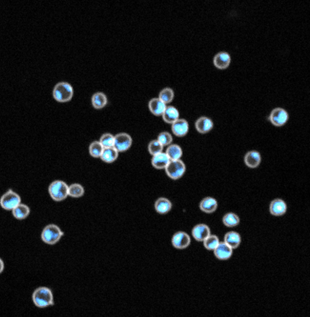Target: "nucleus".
Here are the masks:
<instances>
[{
  "instance_id": "nucleus-29",
  "label": "nucleus",
  "mask_w": 310,
  "mask_h": 317,
  "mask_svg": "<svg viewBox=\"0 0 310 317\" xmlns=\"http://www.w3.org/2000/svg\"><path fill=\"white\" fill-rule=\"evenodd\" d=\"M174 93L171 88L167 87L163 89L160 92L159 98L165 104L171 102L173 99Z\"/></svg>"
},
{
  "instance_id": "nucleus-23",
  "label": "nucleus",
  "mask_w": 310,
  "mask_h": 317,
  "mask_svg": "<svg viewBox=\"0 0 310 317\" xmlns=\"http://www.w3.org/2000/svg\"><path fill=\"white\" fill-rule=\"evenodd\" d=\"M224 242L233 249L237 248L241 242L240 234L235 231L227 232L224 237Z\"/></svg>"
},
{
  "instance_id": "nucleus-7",
  "label": "nucleus",
  "mask_w": 310,
  "mask_h": 317,
  "mask_svg": "<svg viewBox=\"0 0 310 317\" xmlns=\"http://www.w3.org/2000/svg\"><path fill=\"white\" fill-rule=\"evenodd\" d=\"M268 119L273 125L279 127L284 125L287 122L289 119V115L284 109L276 107L271 111Z\"/></svg>"
},
{
  "instance_id": "nucleus-26",
  "label": "nucleus",
  "mask_w": 310,
  "mask_h": 317,
  "mask_svg": "<svg viewBox=\"0 0 310 317\" xmlns=\"http://www.w3.org/2000/svg\"><path fill=\"white\" fill-rule=\"evenodd\" d=\"M30 210L27 205L20 203L12 210L13 216L18 219H23L26 218L29 215Z\"/></svg>"
},
{
  "instance_id": "nucleus-13",
  "label": "nucleus",
  "mask_w": 310,
  "mask_h": 317,
  "mask_svg": "<svg viewBox=\"0 0 310 317\" xmlns=\"http://www.w3.org/2000/svg\"><path fill=\"white\" fill-rule=\"evenodd\" d=\"M213 123L210 118L205 116L200 117L196 121L195 126L196 130L201 134L210 132L213 127Z\"/></svg>"
},
{
  "instance_id": "nucleus-27",
  "label": "nucleus",
  "mask_w": 310,
  "mask_h": 317,
  "mask_svg": "<svg viewBox=\"0 0 310 317\" xmlns=\"http://www.w3.org/2000/svg\"><path fill=\"white\" fill-rule=\"evenodd\" d=\"M222 220L224 224L229 227L236 226L240 222L239 217L233 212H229L225 214L223 216Z\"/></svg>"
},
{
  "instance_id": "nucleus-20",
  "label": "nucleus",
  "mask_w": 310,
  "mask_h": 317,
  "mask_svg": "<svg viewBox=\"0 0 310 317\" xmlns=\"http://www.w3.org/2000/svg\"><path fill=\"white\" fill-rule=\"evenodd\" d=\"M154 207L157 212L161 214H164L170 211L172 207V203L167 198L160 197L155 201Z\"/></svg>"
},
{
  "instance_id": "nucleus-33",
  "label": "nucleus",
  "mask_w": 310,
  "mask_h": 317,
  "mask_svg": "<svg viewBox=\"0 0 310 317\" xmlns=\"http://www.w3.org/2000/svg\"><path fill=\"white\" fill-rule=\"evenodd\" d=\"M99 141L104 148L113 147L114 145V136L109 133H104L101 137Z\"/></svg>"
},
{
  "instance_id": "nucleus-11",
  "label": "nucleus",
  "mask_w": 310,
  "mask_h": 317,
  "mask_svg": "<svg viewBox=\"0 0 310 317\" xmlns=\"http://www.w3.org/2000/svg\"><path fill=\"white\" fill-rule=\"evenodd\" d=\"M213 251L216 257L221 260L228 259L233 253V249L224 241L220 242Z\"/></svg>"
},
{
  "instance_id": "nucleus-16",
  "label": "nucleus",
  "mask_w": 310,
  "mask_h": 317,
  "mask_svg": "<svg viewBox=\"0 0 310 317\" xmlns=\"http://www.w3.org/2000/svg\"><path fill=\"white\" fill-rule=\"evenodd\" d=\"M231 58L229 54L225 52H219L214 56L213 62L214 66L220 69L227 68L230 63Z\"/></svg>"
},
{
  "instance_id": "nucleus-21",
  "label": "nucleus",
  "mask_w": 310,
  "mask_h": 317,
  "mask_svg": "<svg viewBox=\"0 0 310 317\" xmlns=\"http://www.w3.org/2000/svg\"><path fill=\"white\" fill-rule=\"evenodd\" d=\"M164 120L166 123L172 124L179 119V113L174 106H167L162 115Z\"/></svg>"
},
{
  "instance_id": "nucleus-10",
  "label": "nucleus",
  "mask_w": 310,
  "mask_h": 317,
  "mask_svg": "<svg viewBox=\"0 0 310 317\" xmlns=\"http://www.w3.org/2000/svg\"><path fill=\"white\" fill-rule=\"evenodd\" d=\"M287 206L285 202L282 199L275 198L270 202L269 206L270 213L276 216H281L286 212Z\"/></svg>"
},
{
  "instance_id": "nucleus-19",
  "label": "nucleus",
  "mask_w": 310,
  "mask_h": 317,
  "mask_svg": "<svg viewBox=\"0 0 310 317\" xmlns=\"http://www.w3.org/2000/svg\"><path fill=\"white\" fill-rule=\"evenodd\" d=\"M217 202L214 198L208 197L204 198L201 201L199 204L200 210L207 213L214 212L217 207Z\"/></svg>"
},
{
  "instance_id": "nucleus-3",
  "label": "nucleus",
  "mask_w": 310,
  "mask_h": 317,
  "mask_svg": "<svg viewBox=\"0 0 310 317\" xmlns=\"http://www.w3.org/2000/svg\"><path fill=\"white\" fill-rule=\"evenodd\" d=\"M68 186L64 181L56 180L49 185L48 192L51 197L55 201H61L68 195Z\"/></svg>"
},
{
  "instance_id": "nucleus-4",
  "label": "nucleus",
  "mask_w": 310,
  "mask_h": 317,
  "mask_svg": "<svg viewBox=\"0 0 310 317\" xmlns=\"http://www.w3.org/2000/svg\"><path fill=\"white\" fill-rule=\"evenodd\" d=\"M63 234L58 226L53 224H49L43 229L41 233V238L45 243L52 245L57 243Z\"/></svg>"
},
{
  "instance_id": "nucleus-2",
  "label": "nucleus",
  "mask_w": 310,
  "mask_h": 317,
  "mask_svg": "<svg viewBox=\"0 0 310 317\" xmlns=\"http://www.w3.org/2000/svg\"><path fill=\"white\" fill-rule=\"evenodd\" d=\"M74 94L72 85L68 82L62 81L55 86L52 92L54 99L61 103L68 102L72 98Z\"/></svg>"
},
{
  "instance_id": "nucleus-12",
  "label": "nucleus",
  "mask_w": 310,
  "mask_h": 317,
  "mask_svg": "<svg viewBox=\"0 0 310 317\" xmlns=\"http://www.w3.org/2000/svg\"><path fill=\"white\" fill-rule=\"evenodd\" d=\"M171 129L174 134L178 137L186 136L189 130V124L184 119H178L172 124Z\"/></svg>"
},
{
  "instance_id": "nucleus-9",
  "label": "nucleus",
  "mask_w": 310,
  "mask_h": 317,
  "mask_svg": "<svg viewBox=\"0 0 310 317\" xmlns=\"http://www.w3.org/2000/svg\"><path fill=\"white\" fill-rule=\"evenodd\" d=\"M190 236L186 232L178 231L175 233L172 238L171 242L173 246L178 249L187 248L190 243Z\"/></svg>"
},
{
  "instance_id": "nucleus-22",
  "label": "nucleus",
  "mask_w": 310,
  "mask_h": 317,
  "mask_svg": "<svg viewBox=\"0 0 310 317\" xmlns=\"http://www.w3.org/2000/svg\"><path fill=\"white\" fill-rule=\"evenodd\" d=\"M107 100L106 95L101 92L94 93L91 98L92 105L96 109H100L105 107L107 104Z\"/></svg>"
},
{
  "instance_id": "nucleus-18",
  "label": "nucleus",
  "mask_w": 310,
  "mask_h": 317,
  "mask_svg": "<svg viewBox=\"0 0 310 317\" xmlns=\"http://www.w3.org/2000/svg\"><path fill=\"white\" fill-rule=\"evenodd\" d=\"M170 160L166 153L162 152L153 155L151 163L152 166L156 169H165Z\"/></svg>"
},
{
  "instance_id": "nucleus-30",
  "label": "nucleus",
  "mask_w": 310,
  "mask_h": 317,
  "mask_svg": "<svg viewBox=\"0 0 310 317\" xmlns=\"http://www.w3.org/2000/svg\"><path fill=\"white\" fill-rule=\"evenodd\" d=\"M104 148L99 141H94L90 145L89 152L90 155L94 158L100 157Z\"/></svg>"
},
{
  "instance_id": "nucleus-31",
  "label": "nucleus",
  "mask_w": 310,
  "mask_h": 317,
  "mask_svg": "<svg viewBox=\"0 0 310 317\" xmlns=\"http://www.w3.org/2000/svg\"><path fill=\"white\" fill-rule=\"evenodd\" d=\"M204 247L209 250H214L219 243L218 237L214 235H210L203 241Z\"/></svg>"
},
{
  "instance_id": "nucleus-17",
  "label": "nucleus",
  "mask_w": 310,
  "mask_h": 317,
  "mask_svg": "<svg viewBox=\"0 0 310 317\" xmlns=\"http://www.w3.org/2000/svg\"><path fill=\"white\" fill-rule=\"evenodd\" d=\"M167 106L159 98L151 99L148 103L149 109L154 115L159 116L162 115Z\"/></svg>"
},
{
  "instance_id": "nucleus-14",
  "label": "nucleus",
  "mask_w": 310,
  "mask_h": 317,
  "mask_svg": "<svg viewBox=\"0 0 310 317\" xmlns=\"http://www.w3.org/2000/svg\"><path fill=\"white\" fill-rule=\"evenodd\" d=\"M192 234L196 240L199 241H203L210 235V229L205 224H199L193 228Z\"/></svg>"
},
{
  "instance_id": "nucleus-5",
  "label": "nucleus",
  "mask_w": 310,
  "mask_h": 317,
  "mask_svg": "<svg viewBox=\"0 0 310 317\" xmlns=\"http://www.w3.org/2000/svg\"><path fill=\"white\" fill-rule=\"evenodd\" d=\"M166 174L171 179L177 180L181 178L184 174L186 167L181 160H170L165 168Z\"/></svg>"
},
{
  "instance_id": "nucleus-15",
  "label": "nucleus",
  "mask_w": 310,
  "mask_h": 317,
  "mask_svg": "<svg viewBox=\"0 0 310 317\" xmlns=\"http://www.w3.org/2000/svg\"><path fill=\"white\" fill-rule=\"evenodd\" d=\"M261 156L258 151L252 150L247 152L244 157V162L246 165L251 168L258 167L261 161Z\"/></svg>"
},
{
  "instance_id": "nucleus-24",
  "label": "nucleus",
  "mask_w": 310,
  "mask_h": 317,
  "mask_svg": "<svg viewBox=\"0 0 310 317\" xmlns=\"http://www.w3.org/2000/svg\"><path fill=\"white\" fill-rule=\"evenodd\" d=\"M118 153L114 147L104 148L100 158L106 163H112L117 159Z\"/></svg>"
},
{
  "instance_id": "nucleus-32",
  "label": "nucleus",
  "mask_w": 310,
  "mask_h": 317,
  "mask_svg": "<svg viewBox=\"0 0 310 317\" xmlns=\"http://www.w3.org/2000/svg\"><path fill=\"white\" fill-rule=\"evenodd\" d=\"M164 146L157 140L151 141L149 143L148 149L152 156L162 152Z\"/></svg>"
},
{
  "instance_id": "nucleus-6",
  "label": "nucleus",
  "mask_w": 310,
  "mask_h": 317,
  "mask_svg": "<svg viewBox=\"0 0 310 317\" xmlns=\"http://www.w3.org/2000/svg\"><path fill=\"white\" fill-rule=\"evenodd\" d=\"M20 196L11 189H9L1 197L0 203L2 207L7 210H12L20 203Z\"/></svg>"
},
{
  "instance_id": "nucleus-1",
  "label": "nucleus",
  "mask_w": 310,
  "mask_h": 317,
  "mask_svg": "<svg viewBox=\"0 0 310 317\" xmlns=\"http://www.w3.org/2000/svg\"><path fill=\"white\" fill-rule=\"evenodd\" d=\"M32 299L35 305L43 308L54 304V296L51 289L46 287L41 286L36 288L32 295Z\"/></svg>"
},
{
  "instance_id": "nucleus-25",
  "label": "nucleus",
  "mask_w": 310,
  "mask_h": 317,
  "mask_svg": "<svg viewBox=\"0 0 310 317\" xmlns=\"http://www.w3.org/2000/svg\"><path fill=\"white\" fill-rule=\"evenodd\" d=\"M165 153L170 160L180 159L183 154L181 148L177 144L168 145Z\"/></svg>"
},
{
  "instance_id": "nucleus-28",
  "label": "nucleus",
  "mask_w": 310,
  "mask_h": 317,
  "mask_svg": "<svg viewBox=\"0 0 310 317\" xmlns=\"http://www.w3.org/2000/svg\"><path fill=\"white\" fill-rule=\"evenodd\" d=\"M85 193V190L83 186L78 183H73L68 188V195L75 198L82 196Z\"/></svg>"
},
{
  "instance_id": "nucleus-8",
  "label": "nucleus",
  "mask_w": 310,
  "mask_h": 317,
  "mask_svg": "<svg viewBox=\"0 0 310 317\" xmlns=\"http://www.w3.org/2000/svg\"><path fill=\"white\" fill-rule=\"evenodd\" d=\"M132 138L128 134L120 132L114 136V147L119 152H123L128 150L131 146Z\"/></svg>"
},
{
  "instance_id": "nucleus-34",
  "label": "nucleus",
  "mask_w": 310,
  "mask_h": 317,
  "mask_svg": "<svg viewBox=\"0 0 310 317\" xmlns=\"http://www.w3.org/2000/svg\"><path fill=\"white\" fill-rule=\"evenodd\" d=\"M157 140L164 146L170 145L172 141L173 138L170 133L164 131L160 132L159 134Z\"/></svg>"
}]
</instances>
